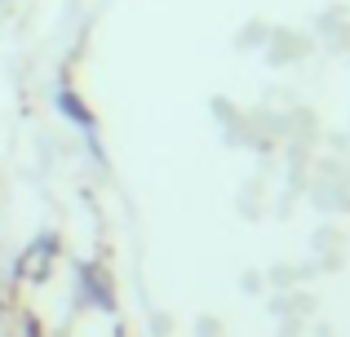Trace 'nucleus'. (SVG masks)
<instances>
[{
	"mask_svg": "<svg viewBox=\"0 0 350 337\" xmlns=\"http://www.w3.org/2000/svg\"><path fill=\"white\" fill-rule=\"evenodd\" d=\"M310 49H315V40H310L306 31H297V27H288V23H271L266 44H262V58L271 62L275 71H293V67H301V62L310 58Z\"/></svg>",
	"mask_w": 350,
	"mask_h": 337,
	"instance_id": "1",
	"label": "nucleus"
},
{
	"mask_svg": "<svg viewBox=\"0 0 350 337\" xmlns=\"http://www.w3.org/2000/svg\"><path fill=\"white\" fill-rule=\"evenodd\" d=\"M288 142V107L262 103L248 111V151L257 156H271V151H284Z\"/></svg>",
	"mask_w": 350,
	"mask_h": 337,
	"instance_id": "2",
	"label": "nucleus"
},
{
	"mask_svg": "<svg viewBox=\"0 0 350 337\" xmlns=\"http://www.w3.org/2000/svg\"><path fill=\"white\" fill-rule=\"evenodd\" d=\"M310 40H319L328 53H350V14L346 5H328L324 14L315 18V36Z\"/></svg>",
	"mask_w": 350,
	"mask_h": 337,
	"instance_id": "3",
	"label": "nucleus"
},
{
	"mask_svg": "<svg viewBox=\"0 0 350 337\" xmlns=\"http://www.w3.org/2000/svg\"><path fill=\"white\" fill-rule=\"evenodd\" d=\"M208 111H213V120H217V129H222L226 147H244L248 151V111H244V107H235L231 98L217 94L213 103H208Z\"/></svg>",
	"mask_w": 350,
	"mask_h": 337,
	"instance_id": "4",
	"label": "nucleus"
},
{
	"mask_svg": "<svg viewBox=\"0 0 350 337\" xmlns=\"http://www.w3.org/2000/svg\"><path fill=\"white\" fill-rule=\"evenodd\" d=\"M319 138H324V124H319L315 107H288V142L284 147H319Z\"/></svg>",
	"mask_w": 350,
	"mask_h": 337,
	"instance_id": "5",
	"label": "nucleus"
},
{
	"mask_svg": "<svg viewBox=\"0 0 350 337\" xmlns=\"http://www.w3.org/2000/svg\"><path fill=\"white\" fill-rule=\"evenodd\" d=\"M53 253H58V240H53V235H40L36 244H27L18 271H23L27 280H44V275H49V267H53Z\"/></svg>",
	"mask_w": 350,
	"mask_h": 337,
	"instance_id": "6",
	"label": "nucleus"
},
{
	"mask_svg": "<svg viewBox=\"0 0 350 337\" xmlns=\"http://www.w3.org/2000/svg\"><path fill=\"white\" fill-rule=\"evenodd\" d=\"M58 107L67 111V120L71 124H80V129L94 138V116H89V107H85V98L80 94H71V89H58Z\"/></svg>",
	"mask_w": 350,
	"mask_h": 337,
	"instance_id": "7",
	"label": "nucleus"
},
{
	"mask_svg": "<svg viewBox=\"0 0 350 337\" xmlns=\"http://www.w3.org/2000/svg\"><path fill=\"white\" fill-rule=\"evenodd\" d=\"M266 31H271V23H266V18H248V23L235 31V49L239 53H257L266 44Z\"/></svg>",
	"mask_w": 350,
	"mask_h": 337,
	"instance_id": "8",
	"label": "nucleus"
}]
</instances>
